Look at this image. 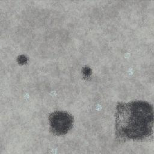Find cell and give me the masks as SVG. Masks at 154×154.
<instances>
[{
	"label": "cell",
	"instance_id": "obj_1",
	"mask_svg": "<svg viewBox=\"0 0 154 154\" xmlns=\"http://www.w3.org/2000/svg\"><path fill=\"white\" fill-rule=\"evenodd\" d=\"M115 117V134L119 140L142 141L153 135L154 109L147 102H119Z\"/></svg>",
	"mask_w": 154,
	"mask_h": 154
},
{
	"label": "cell",
	"instance_id": "obj_2",
	"mask_svg": "<svg viewBox=\"0 0 154 154\" xmlns=\"http://www.w3.org/2000/svg\"><path fill=\"white\" fill-rule=\"evenodd\" d=\"M51 132L57 135H64L72 128L73 117L65 111H55L49 116Z\"/></svg>",
	"mask_w": 154,
	"mask_h": 154
}]
</instances>
